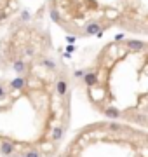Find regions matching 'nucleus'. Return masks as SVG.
<instances>
[{
  "label": "nucleus",
  "mask_w": 148,
  "mask_h": 157,
  "mask_svg": "<svg viewBox=\"0 0 148 157\" xmlns=\"http://www.w3.org/2000/svg\"><path fill=\"white\" fill-rule=\"evenodd\" d=\"M14 68H16V72H23L25 70V63H23V61H18Z\"/></svg>",
  "instance_id": "3"
},
{
  "label": "nucleus",
  "mask_w": 148,
  "mask_h": 157,
  "mask_svg": "<svg viewBox=\"0 0 148 157\" xmlns=\"http://www.w3.org/2000/svg\"><path fill=\"white\" fill-rule=\"evenodd\" d=\"M4 96H5V91H4V87L0 86V98H4Z\"/></svg>",
  "instance_id": "4"
},
{
  "label": "nucleus",
  "mask_w": 148,
  "mask_h": 157,
  "mask_svg": "<svg viewBox=\"0 0 148 157\" xmlns=\"http://www.w3.org/2000/svg\"><path fill=\"white\" fill-rule=\"evenodd\" d=\"M12 150H14V147H12L11 143H4V145H2V152H4V154H12Z\"/></svg>",
  "instance_id": "2"
},
{
  "label": "nucleus",
  "mask_w": 148,
  "mask_h": 157,
  "mask_svg": "<svg viewBox=\"0 0 148 157\" xmlns=\"http://www.w3.org/2000/svg\"><path fill=\"white\" fill-rule=\"evenodd\" d=\"M64 157H148V135L120 122L94 124L75 138Z\"/></svg>",
  "instance_id": "1"
}]
</instances>
